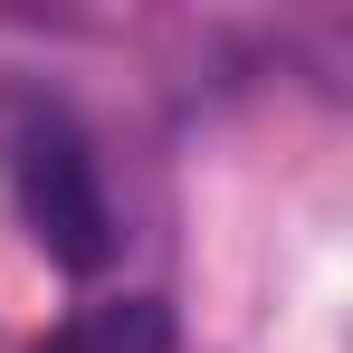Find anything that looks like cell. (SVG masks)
<instances>
[{
    "instance_id": "1",
    "label": "cell",
    "mask_w": 353,
    "mask_h": 353,
    "mask_svg": "<svg viewBox=\"0 0 353 353\" xmlns=\"http://www.w3.org/2000/svg\"><path fill=\"white\" fill-rule=\"evenodd\" d=\"M0 172H10V201H19L29 239L58 268L96 277L115 258V201H105V172H96V143L58 96H39V86L0 96Z\"/></svg>"
},
{
    "instance_id": "2",
    "label": "cell",
    "mask_w": 353,
    "mask_h": 353,
    "mask_svg": "<svg viewBox=\"0 0 353 353\" xmlns=\"http://www.w3.org/2000/svg\"><path fill=\"white\" fill-rule=\"evenodd\" d=\"M29 353H172V305L163 296H105V305L67 315L58 334H39Z\"/></svg>"
}]
</instances>
